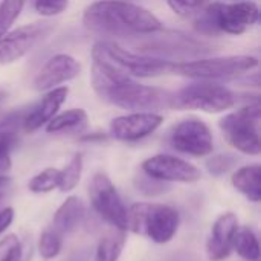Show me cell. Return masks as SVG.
Instances as JSON below:
<instances>
[{"label": "cell", "mask_w": 261, "mask_h": 261, "mask_svg": "<svg viewBox=\"0 0 261 261\" xmlns=\"http://www.w3.org/2000/svg\"><path fill=\"white\" fill-rule=\"evenodd\" d=\"M67 95H69V89L66 86H60L52 90H47L46 95L21 119L23 128L32 133L41 128L43 125H46L66 102Z\"/></svg>", "instance_id": "2e32d148"}, {"label": "cell", "mask_w": 261, "mask_h": 261, "mask_svg": "<svg viewBox=\"0 0 261 261\" xmlns=\"http://www.w3.org/2000/svg\"><path fill=\"white\" fill-rule=\"evenodd\" d=\"M69 6V0H34L35 11L43 17H54L64 12Z\"/></svg>", "instance_id": "1f68e13d"}, {"label": "cell", "mask_w": 261, "mask_h": 261, "mask_svg": "<svg viewBox=\"0 0 261 261\" xmlns=\"http://www.w3.org/2000/svg\"><path fill=\"white\" fill-rule=\"evenodd\" d=\"M83 24L110 37H139L162 31L161 20L148 9L124 0H99L86 8Z\"/></svg>", "instance_id": "7a4b0ae2"}, {"label": "cell", "mask_w": 261, "mask_h": 261, "mask_svg": "<svg viewBox=\"0 0 261 261\" xmlns=\"http://www.w3.org/2000/svg\"><path fill=\"white\" fill-rule=\"evenodd\" d=\"M26 0H2L0 3V38L8 34L23 11Z\"/></svg>", "instance_id": "484cf974"}, {"label": "cell", "mask_w": 261, "mask_h": 261, "mask_svg": "<svg viewBox=\"0 0 261 261\" xmlns=\"http://www.w3.org/2000/svg\"><path fill=\"white\" fill-rule=\"evenodd\" d=\"M260 104L258 101L226 115L219 125L231 147L243 154H260Z\"/></svg>", "instance_id": "ba28073f"}, {"label": "cell", "mask_w": 261, "mask_h": 261, "mask_svg": "<svg viewBox=\"0 0 261 261\" xmlns=\"http://www.w3.org/2000/svg\"><path fill=\"white\" fill-rule=\"evenodd\" d=\"M239 228V219L234 213H225L216 219L206 240V255L210 261H223L231 255Z\"/></svg>", "instance_id": "9a60e30c"}, {"label": "cell", "mask_w": 261, "mask_h": 261, "mask_svg": "<svg viewBox=\"0 0 261 261\" xmlns=\"http://www.w3.org/2000/svg\"><path fill=\"white\" fill-rule=\"evenodd\" d=\"M174 150L194 158L210 156L214 150V139L210 127L199 118H187L177 122L170 135Z\"/></svg>", "instance_id": "30bf717a"}, {"label": "cell", "mask_w": 261, "mask_h": 261, "mask_svg": "<svg viewBox=\"0 0 261 261\" xmlns=\"http://www.w3.org/2000/svg\"><path fill=\"white\" fill-rule=\"evenodd\" d=\"M127 242V231L113 228L107 232L96 246L95 261H118Z\"/></svg>", "instance_id": "44dd1931"}, {"label": "cell", "mask_w": 261, "mask_h": 261, "mask_svg": "<svg viewBox=\"0 0 261 261\" xmlns=\"http://www.w3.org/2000/svg\"><path fill=\"white\" fill-rule=\"evenodd\" d=\"M86 216V206L83 200L76 196L67 197L55 211L54 214V229L60 234H69L73 232Z\"/></svg>", "instance_id": "ac0fdd59"}, {"label": "cell", "mask_w": 261, "mask_h": 261, "mask_svg": "<svg viewBox=\"0 0 261 261\" xmlns=\"http://www.w3.org/2000/svg\"><path fill=\"white\" fill-rule=\"evenodd\" d=\"M236 2H237V0H236Z\"/></svg>", "instance_id": "e575fe53"}, {"label": "cell", "mask_w": 261, "mask_h": 261, "mask_svg": "<svg viewBox=\"0 0 261 261\" xmlns=\"http://www.w3.org/2000/svg\"><path fill=\"white\" fill-rule=\"evenodd\" d=\"M63 246L61 234L55 229H46L41 232L40 240H38V252L44 260H52L55 258Z\"/></svg>", "instance_id": "4316f807"}, {"label": "cell", "mask_w": 261, "mask_h": 261, "mask_svg": "<svg viewBox=\"0 0 261 261\" xmlns=\"http://www.w3.org/2000/svg\"><path fill=\"white\" fill-rule=\"evenodd\" d=\"M164 122L156 112H133L118 116L110 122V136L121 142H136L153 135Z\"/></svg>", "instance_id": "4fadbf2b"}, {"label": "cell", "mask_w": 261, "mask_h": 261, "mask_svg": "<svg viewBox=\"0 0 261 261\" xmlns=\"http://www.w3.org/2000/svg\"><path fill=\"white\" fill-rule=\"evenodd\" d=\"M92 61V86L101 99L132 112H154L174 107L173 93L136 83L93 49Z\"/></svg>", "instance_id": "6da1fadb"}, {"label": "cell", "mask_w": 261, "mask_h": 261, "mask_svg": "<svg viewBox=\"0 0 261 261\" xmlns=\"http://www.w3.org/2000/svg\"><path fill=\"white\" fill-rule=\"evenodd\" d=\"M0 261H26L23 245L17 236L9 234L0 240Z\"/></svg>", "instance_id": "83f0119b"}, {"label": "cell", "mask_w": 261, "mask_h": 261, "mask_svg": "<svg viewBox=\"0 0 261 261\" xmlns=\"http://www.w3.org/2000/svg\"><path fill=\"white\" fill-rule=\"evenodd\" d=\"M135 185H136L138 191L145 196H158V194H162L164 191H167L165 182L156 180V179L147 176L145 173H142L141 176H138L135 179Z\"/></svg>", "instance_id": "4dcf8cb0"}, {"label": "cell", "mask_w": 261, "mask_h": 261, "mask_svg": "<svg viewBox=\"0 0 261 261\" xmlns=\"http://www.w3.org/2000/svg\"><path fill=\"white\" fill-rule=\"evenodd\" d=\"M232 187L242 193L248 200L258 203L261 200V167L254 165H246L239 168L232 177H231Z\"/></svg>", "instance_id": "d6986e66"}, {"label": "cell", "mask_w": 261, "mask_h": 261, "mask_svg": "<svg viewBox=\"0 0 261 261\" xmlns=\"http://www.w3.org/2000/svg\"><path fill=\"white\" fill-rule=\"evenodd\" d=\"M258 18L260 8L254 2H213L196 15L194 24L203 34L213 35L225 32L229 35H242L252 28Z\"/></svg>", "instance_id": "3957f363"}, {"label": "cell", "mask_w": 261, "mask_h": 261, "mask_svg": "<svg viewBox=\"0 0 261 261\" xmlns=\"http://www.w3.org/2000/svg\"><path fill=\"white\" fill-rule=\"evenodd\" d=\"M89 199L95 213L112 228L127 229V206L124 205L116 187L106 173L93 174L89 184Z\"/></svg>", "instance_id": "9c48e42d"}, {"label": "cell", "mask_w": 261, "mask_h": 261, "mask_svg": "<svg viewBox=\"0 0 261 261\" xmlns=\"http://www.w3.org/2000/svg\"><path fill=\"white\" fill-rule=\"evenodd\" d=\"M243 260L258 261L260 260V243L258 237L252 228L243 226L239 228L234 239V249Z\"/></svg>", "instance_id": "7402d4cb"}, {"label": "cell", "mask_w": 261, "mask_h": 261, "mask_svg": "<svg viewBox=\"0 0 261 261\" xmlns=\"http://www.w3.org/2000/svg\"><path fill=\"white\" fill-rule=\"evenodd\" d=\"M12 220H14V210L11 206L0 211V236L11 226Z\"/></svg>", "instance_id": "d6a6232c"}, {"label": "cell", "mask_w": 261, "mask_h": 261, "mask_svg": "<svg viewBox=\"0 0 261 261\" xmlns=\"http://www.w3.org/2000/svg\"><path fill=\"white\" fill-rule=\"evenodd\" d=\"M11 182V177L5 176V174H0V193H3V190L9 185Z\"/></svg>", "instance_id": "836d02e7"}, {"label": "cell", "mask_w": 261, "mask_h": 261, "mask_svg": "<svg viewBox=\"0 0 261 261\" xmlns=\"http://www.w3.org/2000/svg\"><path fill=\"white\" fill-rule=\"evenodd\" d=\"M237 102L236 93L223 84L211 80H199L188 84L174 95V107L184 110H200L205 113H222Z\"/></svg>", "instance_id": "52a82bcc"}, {"label": "cell", "mask_w": 261, "mask_h": 261, "mask_svg": "<svg viewBox=\"0 0 261 261\" xmlns=\"http://www.w3.org/2000/svg\"><path fill=\"white\" fill-rule=\"evenodd\" d=\"M92 49L96 50L113 67L132 78H151L171 73L173 61L145 54L130 52L113 41H98Z\"/></svg>", "instance_id": "8992f818"}, {"label": "cell", "mask_w": 261, "mask_h": 261, "mask_svg": "<svg viewBox=\"0 0 261 261\" xmlns=\"http://www.w3.org/2000/svg\"><path fill=\"white\" fill-rule=\"evenodd\" d=\"M142 54L148 55L153 54L151 57L158 55V54H167V55H176V52H182V54H202L206 52V49H203L205 46L190 37H185L182 34H168L164 37L156 38L154 41L145 43L144 46H141Z\"/></svg>", "instance_id": "e0dca14e"}, {"label": "cell", "mask_w": 261, "mask_h": 261, "mask_svg": "<svg viewBox=\"0 0 261 261\" xmlns=\"http://www.w3.org/2000/svg\"><path fill=\"white\" fill-rule=\"evenodd\" d=\"M58 185H60V170L58 168H46V170L40 171L38 174H35L29 180L28 188H29V191H32L35 194H46V193L57 190Z\"/></svg>", "instance_id": "d4e9b609"}, {"label": "cell", "mask_w": 261, "mask_h": 261, "mask_svg": "<svg viewBox=\"0 0 261 261\" xmlns=\"http://www.w3.org/2000/svg\"><path fill=\"white\" fill-rule=\"evenodd\" d=\"M17 142L14 124L6 121L0 125V174H6L11 170V150Z\"/></svg>", "instance_id": "603a6c76"}, {"label": "cell", "mask_w": 261, "mask_h": 261, "mask_svg": "<svg viewBox=\"0 0 261 261\" xmlns=\"http://www.w3.org/2000/svg\"><path fill=\"white\" fill-rule=\"evenodd\" d=\"M87 122L89 116L84 109H69L63 113H57L46 124V132L50 135L81 132L87 127Z\"/></svg>", "instance_id": "ffe728a7"}, {"label": "cell", "mask_w": 261, "mask_h": 261, "mask_svg": "<svg viewBox=\"0 0 261 261\" xmlns=\"http://www.w3.org/2000/svg\"><path fill=\"white\" fill-rule=\"evenodd\" d=\"M180 216L168 205L135 203L127 210V229L158 245L171 242L179 229Z\"/></svg>", "instance_id": "277c9868"}, {"label": "cell", "mask_w": 261, "mask_h": 261, "mask_svg": "<svg viewBox=\"0 0 261 261\" xmlns=\"http://www.w3.org/2000/svg\"><path fill=\"white\" fill-rule=\"evenodd\" d=\"M141 170L147 176L165 184H194L202 179V173L196 165L171 154L151 156L141 164Z\"/></svg>", "instance_id": "7c38bea8"}, {"label": "cell", "mask_w": 261, "mask_h": 261, "mask_svg": "<svg viewBox=\"0 0 261 261\" xmlns=\"http://www.w3.org/2000/svg\"><path fill=\"white\" fill-rule=\"evenodd\" d=\"M206 170L213 176H223L237 165V158L232 154H216L206 161Z\"/></svg>", "instance_id": "f546056e"}, {"label": "cell", "mask_w": 261, "mask_h": 261, "mask_svg": "<svg viewBox=\"0 0 261 261\" xmlns=\"http://www.w3.org/2000/svg\"><path fill=\"white\" fill-rule=\"evenodd\" d=\"M52 31L49 23H32L9 31L0 38V64H11L29 54Z\"/></svg>", "instance_id": "8fae6325"}, {"label": "cell", "mask_w": 261, "mask_h": 261, "mask_svg": "<svg viewBox=\"0 0 261 261\" xmlns=\"http://www.w3.org/2000/svg\"><path fill=\"white\" fill-rule=\"evenodd\" d=\"M258 66V58L252 55H226L180 61L171 64V73L194 80H228L248 73Z\"/></svg>", "instance_id": "5b68a950"}, {"label": "cell", "mask_w": 261, "mask_h": 261, "mask_svg": "<svg viewBox=\"0 0 261 261\" xmlns=\"http://www.w3.org/2000/svg\"><path fill=\"white\" fill-rule=\"evenodd\" d=\"M167 3L177 15L190 18L196 17L202 9H205L211 0H167Z\"/></svg>", "instance_id": "f1b7e54d"}, {"label": "cell", "mask_w": 261, "mask_h": 261, "mask_svg": "<svg viewBox=\"0 0 261 261\" xmlns=\"http://www.w3.org/2000/svg\"><path fill=\"white\" fill-rule=\"evenodd\" d=\"M0 98H2V96H0Z\"/></svg>", "instance_id": "d590c367"}, {"label": "cell", "mask_w": 261, "mask_h": 261, "mask_svg": "<svg viewBox=\"0 0 261 261\" xmlns=\"http://www.w3.org/2000/svg\"><path fill=\"white\" fill-rule=\"evenodd\" d=\"M81 173H83V154L76 153L70 162L63 168L60 170V185H58V190L61 193H69L72 191L80 179H81Z\"/></svg>", "instance_id": "cb8c5ba5"}, {"label": "cell", "mask_w": 261, "mask_h": 261, "mask_svg": "<svg viewBox=\"0 0 261 261\" xmlns=\"http://www.w3.org/2000/svg\"><path fill=\"white\" fill-rule=\"evenodd\" d=\"M81 72V64L72 55L57 54L50 57L34 78V87L38 92H47L72 81Z\"/></svg>", "instance_id": "5bb4252c"}]
</instances>
